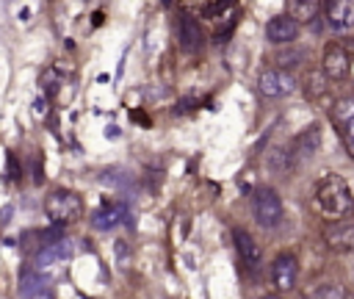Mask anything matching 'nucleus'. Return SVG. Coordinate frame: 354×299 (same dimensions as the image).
Returning <instances> with one entry per match:
<instances>
[{"mask_svg": "<svg viewBox=\"0 0 354 299\" xmlns=\"http://www.w3.org/2000/svg\"><path fill=\"white\" fill-rule=\"evenodd\" d=\"M340 130H343V136H346V144H348V150H351V155H354V116H351V119H346Z\"/></svg>", "mask_w": 354, "mask_h": 299, "instance_id": "aec40b11", "label": "nucleus"}, {"mask_svg": "<svg viewBox=\"0 0 354 299\" xmlns=\"http://www.w3.org/2000/svg\"><path fill=\"white\" fill-rule=\"evenodd\" d=\"M296 277H299V266H296V257L282 252L277 255V260L271 263V280L277 285V291H290L296 285Z\"/></svg>", "mask_w": 354, "mask_h": 299, "instance_id": "9d476101", "label": "nucleus"}, {"mask_svg": "<svg viewBox=\"0 0 354 299\" xmlns=\"http://www.w3.org/2000/svg\"><path fill=\"white\" fill-rule=\"evenodd\" d=\"M44 213L50 216L53 224H66V221H75L80 213H83V199L75 194V191H66V188H55L47 194L44 199Z\"/></svg>", "mask_w": 354, "mask_h": 299, "instance_id": "f03ea898", "label": "nucleus"}, {"mask_svg": "<svg viewBox=\"0 0 354 299\" xmlns=\"http://www.w3.org/2000/svg\"><path fill=\"white\" fill-rule=\"evenodd\" d=\"M232 238H235V249H238L241 263H243L252 274H257V271L263 269V249H260V244L254 241V235L246 233V230H241V227H235V230H232Z\"/></svg>", "mask_w": 354, "mask_h": 299, "instance_id": "39448f33", "label": "nucleus"}, {"mask_svg": "<svg viewBox=\"0 0 354 299\" xmlns=\"http://www.w3.org/2000/svg\"><path fill=\"white\" fill-rule=\"evenodd\" d=\"M19 296L22 299H50L53 296V285L50 277L41 274L39 269H30L19 277Z\"/></svg>", "mask_w": 354, "mask_h": 299, "instance_id": "1a4fd4ad", "label": "nucleus"}, {"mask_svg": "<svg viewBox=\"0 0 354 299\" xmlns=\"http://www.w3.org/2000/svg\"><path fill=\"white\" fill-rule=\"evenodd\" d=\"M321 11L318 0H288V14L301 25V22H313Z\"/></svg>", "mask_w": 354, "mask_h": 299, "instance_id": "dca6fc26", "label": "nucleus"}, {"mask_svg": "<svg viewBox=\"0 0 354 299\" xmlns=\"http://www.w3.org/2000/svg\"><path fill=\"white\" fill-rule=\"evenodd\" d=\"M332 116H335L340 125H343L346 119H351V116H354V97H346V100H340V102L332 108Z\"/></svg>", "mask_w": 354, "mask_h": 299, "instance_id": "a211bd4d", "label": "nucleus"}, {"mask_svg": "<svg viewBox=\"0 0 354 299\" xmlns=\"http://www.w3.org/2000/svg\"><path fill=\"white\" fill-rule=\"evenodd\" d=\"M72 257V241L69 238H58V241H53V244H47L39 255H36V263H33V269H50V266H58V263H64V260H69Z\"/></svg>", "mask_w": 354, "mask_h": 299, "instance_id": "ddd939ff", "label": "nucleus"}, {"mask_svg": "<svg viewBox=\"0 0 354 299\" xmlns=\"http://www.w3.org/2000/svg\"><path fill=\"white\" fill-rule=\"evenodd\" d=\"M310 299H346V291H343L337 282H321V285L310 293Z\"/></svg>", "mask_w": 354, "mask_h": 299, "instance_id": "f3484780", "label": "nucleus"}, {"mask_svg": "<svg viewBox=\"0 0 354 299\" xmlns=\"http://www.w3.org/2000/svg\"><path fill=\"white\" fill-rule=\"evenodd\" d=\"M296 58H304V50H296V53H279V55H277V64H279V69L288 66V64L293 66V64H299Z\"/></svg>", "mask_w": 354, "mask_h": 299, "instance_id": "6ab92c4d", "label": "nucleus"}, {"mask_svg": "<svg viewBox=\"0 0 354 299\" xmlns=\"http://www.w3.org/2000/svg\"><path fill=\"white\" fill-rule=\"evenodd\" d=\"M124 216H127V208L122 202H105L102 208H97L91 213V227L100 233H108V230L119 227L124 221Z\"/></svg>", "mask_w": 354, "mask_h": 299, "instance_id": "f8f14e48", "label": "nucleus"}, {"mask_svg": "<svg viewBox=\"0 0 354 299\" xmlns=\"http://www.w3.org/2000/svg\"><path fill=\"white\" fill-rule=\"evenodd\" d=\"M263 299H282V296H277V293H266Z\"/></svg>", "mask_w": 354, "mask_h": 299, "instance_id": "4be33fe9", "label": "nucleus"}, {"mask_svg": "<svg viewBox=\"0 0 354 299\" xmlns=\"http://www.w3.org/2000/svg\"><path fill=\"white\" fill-rule=\"evenodd\" d=\"M299 36V22L290 14H277L266 22V39L271 44H290Z\"/></svg>", "mask_w": 354, "mask_h": 299, "instance_id": "0eeeda50", "label": "nucleus"}, {"mask_svg": "<svg viewBox=\"0 0 354 299\" xmlns=\"http://www.w3.org/2000/svg\"><path fill=\"white\" fill-rule=\"evenodd\" d=\"M324 238H326V246L332 252L351 255L354 252V221H332L324 230Z\"/></svg>", "mask_w": 354, "mask_h": 299, "instance_id": "6e6552de", "label": "nucleus"}, {"mask_svg": "<svg viewBox=\"0 0 354 299\" xmlns=\"http://www.w3.org/2000/svg\"><path fill=\"white\" fill-rule=\"evenodd\" d=\"M326 22L332 30L354 28V0H332L326 8Z\"/></svg>", "mask_w": 354, "mask_h": 299, "instance_id": "4468645a", "label": "nucleus"}, {"mask_svg": "<svg viewBox=\"0 0 354 299\" xmlns=\"http://www.w3.org/2000/svg\"><path fill=\"white\" fill-rule=\"evenodd\" d=\"M8 174L17 180L19 177V169H17V161H14V155H8Z\"/></svg>", "mask_w": 354, "mask_h": 299, "instance_id": "412c9836", "label": "nucleus"}, {"mask_svg": "<svg viewBox=\"0 0 354 299\" xmlns=\"http://www.w3.org/2000/svg\"><path fill=\"white\" fill-rule=\"evenodd\" d=\"M318 147H321V133H318V127H307V130H301V133H299V136L290 141L288 155H290V161L301 163V161L313 158Z\"/></svg>", "mask_w": 354, "mask_h": 299, "instance_id": "9b49d317", "label": "nucleus"}, {"mask_svg": "<svg viewBox=\"0 0 354 299\" xmlns=\"http://www.w3.org/2000/svg\"><path fill=\"white\" fill-rule=\"evenodd\" d=\"M321 69H324L326 80H343L348 75V69H351V58L340 44L329 42L324 47V55H321Z\"/></svg>", "mask_w": 354, "mask_h": 299, "instance_id": "423d86ee", "label": "nucleus"}, {"mask_svg": "<svg viewBox=\"0 0 354 299\" xmlns=\"http://www.w3.org/2000/svg\"><path fill=\"white\" fill-rule=\"evenodd\" d=\"M315 202L332 219L348 216L354 210V194H351L348 183L340 174H326V177L318 180V185H315Z\"/></svg>", "mask_w": 354, "mask_h": 299, "instance_id": "f257e3e1", "label": "nucleus"}, {"mask_svg": "<svg viewBox=\"0 0 354 299\" xmlns=\"http://www.w3.org/2000/svg\"><path fill=\"white\" fill-rule=\"evenodd\" d=\"M257 89L263 97H271V100H279V97H288L296 91V78L285 69H266L257 80Z\"/></svg>", "mask_w": 354, "mask_h": 299, "instance_id": "20e7f679", "label": "nucleus"}, {"mask_svg": "<svg viewBox=\"0 0 354 299\" xmlns=\"http://www.w3.org/2000/svg\"><path fill=\"white\" fill-rule=\"evenodd\" d=\"M177 39H180V47H183L185 53H196V50L202 47V42H205L202 28H199V22H196L194 17H180Z\"/></svg>", "mask_w": 354, "mask_h": 299, "instance_id": "2eb2a0df", "label": "nucleus"}, {"mask_svg": "<svg viewBox=\"0 0 354 299\" xmlns=\"http://www.w3.org/2000/svg\"><path fill=\"white\" fill-rule=\"evenodd\" d=\"M252 216L263 230H274L282 224L285 210H282V199L277 197L274 188H257L252 197Z\"/></svg>", "mask_w": 354, "mask_h": 299, "instance_id": "7ed1b4c3", "label": "nucleus"}]
</instances>
